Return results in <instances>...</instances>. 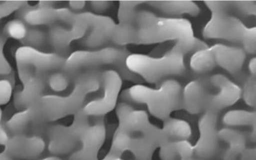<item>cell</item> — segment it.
Returning a JSON list of instances; mask_svg holds the SVG:
<instances>
[{
  "mask_svg": "<svg viewBox=\"0 0 256 160\" xmlns=\"http://www.w3.org/2000/svg\"><path fill=\"white\" fill-rule=\"evenodd\" d=\"M106 136L104 121L88 125L79 139L80 148L70 157L72 160H94Z\"/></svg>",
  "mask_w": 256,
  "mask_h": 160,
  "instance_id": "14",
  "label": "cell"
},
{
  "mask_svg": "<svg viewBox=\"0 0 256 160\" xmlns=\"http://www.w3.org/2000/svg\"><path fill=\"white\" fill-rule=\"evenodd\" d=\"M77 38L73 32L65 25L54 24L48 32V42L56 50V53L61 54L68 49L70 43Z\"/></svg>",
  "mask_w": 256,
  "mask_h": 160,
  "instance_id": "21",
  "label": "cell"
},
{
  "mask_svg": "<svg viewBox=\"0 0 256 160\" xmlns=\"http://www.w3.org/2000/svg\"><path fill=\"white\" fill-rule=\"evenodd\" d=\"M228 12H234L240 15L252 16L256 13L254 1H226Z\"/></svg>",
  "mask_w": 256,
  "mask_h": 160,
  "instance_id": "27",
  "label": "cell"
},
{
  "mask_svg": "<svg viewBox=\"0 0 256 160\" xmlns=\"http://www.w3.org/2000/svg\"><path fill=\"white\" fill-rule=\"evenodd\" d=\"M24 88L14 96V104L18 109L24 110L41 97L45 88L44 76H32L22 81Z\"/></svg>",
  "mask_w": 256,
  "mask_h": 160,
  "instance_id": "17",
  "label": "cell"
},
{
  "mask_svg": "<svg viewBox=\"0 0 256 160\" xmlns=\"http://www.w3.org/2000/svg\"><path fill=\"white\" fill-rule=\"evenodd\" d=\"M116 113L118 129L132 136L141 135L152 137L161 146L168 141L163 130L150 123L145 111L134 108L130 103L122 102L116 106Z\"/></svg>",
  "mask_w": 256,
  "mask_h": 160,
  "instance_id": "8",
  "label": "cell"
},
{
  "mask_svg": "<svg viewBox=\"0 0 256 160\" xmlns=\"http://www.w3.org/2000/svg\"><path fill=\"white\" fill-rule=\"evenodd\" d=\"M218 113L206 111L198 121L200 137L194 146V155L198 159L210 160L218 155L220 150L218 135Z\"/></svg>",
  "mask_w": 256,
  "mask_h": 160,
  "instance_id": "11",
  "label": "cell"
},
{
  "mask_svg": "<svg viewBox=\"0 0 256 160\" xmlns=\"http://www.w3.org/2000/svg\"><path fill=\"white\" fill-rule=\"evenodd\" d=\"M238 159L240 160H256V148H246Z\"/></svg>",
  "mask_w": 256,
  "mask_h": 160,
  "instance_id": "34",
  "label": "cell"
},
{
  "mask_svg": "<svg viewBox=\"0 0 256 160\" xmlns=\"http://www.w3.org/2000/svg\"><path fill=\"white\" fill-rule=\"evenodd\" d=\"M130 54L126 48L122 46L105 47L94 51H76L66 58L62 70L72 80L73 77L82 72L92 70L95 68L110 67L118 73L121 78L141 84L144 80L128 70L126 65Z\"/></svg>",
  "mask_w": 256,
  "mask_h": 160,
  "instance_id": "3",
  "label": "cell"
},
{
  "mask_svg": "<svg viewBox=\"0 0 256 160\" xmlns=\"http://www.w3.org/2000/svg\"><path fill=\"white\" fill-rule=\"evenodd\" d=\"M218 135L220 141L228 145L224 153V160H236L240 155L246 149V136L239 130L224 128L218 130Z\"/></svg>",
  "mask_w": 256,
  "mask_h": 160,
  "instance_id": "18",
  "label": "cell"
},
{
  "mask_svg": "<svg viewBox=\"0 0 256 160\" xmlns=\"http://www.w3.org/2000/svg\"><path fill=\"white\" fill-rule=\"evenodd\" d=\"M136 44H152L174 41L172 49L184 55L207 49L208 45L194 36L190 21L184 18L159 17L150 11H138Z\"/></svg>",
  "mask_w": 256,
  "mask_h": 160,
  "instance_id": "1",
  "label": "cell"
},
{
  "mask_svg": "<svg viewBox=\"0 0 256 160\" xmlns=\"http://www.w3.org/2000/svg\"><path fill=\"white\" fill-rule=\"evenodd\" d=\"M18 73L22 81L32 76H44L48 72L62 70L66 58L62 54L47 53L35 48L24 46L16 53Z\"/></svg>",
  "mask_w": 256,
  "mask_h": 160,
  "instance_id": "7",
  "label": "cell"
},
{
  "mask_svg": "<svg viewBox=\"0 0 256 160\" xmlns=\"http://www.w3.org/2000/svg\"><path fill=\"white\" fill-rule=\"evenodd\" d=\"M84 4L86 3L84 1H70V3L72 8L75 10H80V9L83 8Z\"/></svg>",
  "mask_w": 256,
  "mask_h": 160,
  "instance_id": "37",
  "label": "cell"
},
{
  "mask_svg": "<svg viewBox=\"0 0 256 160\" xmlns=\"http://www.w3.org/2000/svg\"><path fill=\"white\" fill-rule=\"evenodd\" d=\"M182 91L180 82L170 78L160 82L157 89L136 84L124 91L121 97L122 102L145 104L153 116L164 121L173 112L184 109Z\"/></svg>",
  "mask_w": 256,
  "mask_h": 160,
  "instance_id": "4",
  "label": "cell"
},
{
  "mask_svg": "<svg viewBox=\"0 0 256 160\" xmlns=\"http://www.w3.org/2000/svg\"><path fill=\"white\" fill-rule=\"evenodd\" d=\"M24 42L25 46H28L35 49H38L44 45L48 41V36L44 32L40 30V29L34 27L32 29H28V32L24 40H22Z\"/></svg>",
  "mask_w": 256,
  "mask_h": 160,
  "instance_id": "28",
  "label": "cell"
},
{
  "mask_svg": "<svg viewBox=\"0 0 256 160\" xmlns=\"http://www.w3.org/2000/svg\"><path fill=\"white\" fill-rule=\"evenodd\" d=\"M111 160H125L121 159L120 157H116V158H114V159H112Z\"/></svg>",
  "mask_w": 256,
  "mask_h": 160,
  "instance_id": "41",
  "label": "cell"
},
{
  "mask_svg": "<svg viewBox=\"0 0 256 160\" xmlns=\"http://www.w3.org/2000/svg\"><path fill=\"white\" fill-rule=\"evenodd\" d=\"M162 129L169 141L188 140L192 136L190 125L182 119L170 117L166 119Z\"/></svg>",
  "mask_w": 256,
  "mask_h": 160,
  "instance_id": "23",
  "label": "cell"
},
{
  "mask_svg": "<svg viewBox=\"0 0 256 160\" xmlns=\"http://www.w3.org/2000/svg\"><path fill=\"white\" fill-rule=\"evenodd\" d=\"M86 97L75 87L68 95L41 97L28 108L14 115L6 123V129L11 133L20 134L33 126L76 114L82 110Z\"/></svg>",
  "mask_w": 256,
  "mask_h": 160,
  "instance_id": "2",
  "label": "cell"
},
{
  "mask_svg": "<svg viewBox=\"0 0 256 160\" xmlns=\"http://www.w3.org/2000/svg\"><path fill=\"white\" fill-rule=\"evenodd\" d=\"M2 112L0 109V145H6L9 139L8 133L2 125Z\"/></svg>",
  "mask_w": 256,
  "mask_h": 160,
  "instance_id": "35",
  "label": "cell"
},
{
  "mask_svg": "<svg viewBox=\"0 0 256 160\" xmlns=\"http://www.w3.org/2000/svg\"><path fill=\"white\" fill-rule=\"evenodd\" d=\"M145 3L171 16L188 15L198 17L200 13V6L192 1H145Z\"/></svg>",
  "mask_w": 256,
  "mask_h": 160,
  "instance_id": "19",
  "label": "cell"
},
{
  "mask_svg": "<svg viewBox=\"0 0 256 160\" xmlns=\"http://www.w3.org/2000/svg\"><path fill=\"white\" fill-rule=\"evenodd\" d=\"M206 79L210 91L206 111L218 113L220 110L236 104L241 98V87L226 75L216 74L206 77Z\"/></svg>",
  "mask_w": 256,
  "mask_h": 160,
  "instance_id": "10",
  "label": "cell"
},
{
  "mask_svg": "<svg viewBox=\"0 0 256 160\" xmlns=\"http://www.w3.org/2000/svg\"><path fill=\"white\" fill-rule=\"evenodd\" d=\"M22 3L18 2H0V20L20 8Z\"/></svg>",
  "mask_w": 256,
  "mask_h": 160,
  "instance_id": "33",
  "label": "cell"
},
{
  "mask_svg": "<svg viewBox=\"0 0 256 160\" xmlns=\"http://www.w3.org/2000/svg\"><path fill=\"white\" fill-rule=\"evenodd\" d=\"M0 160H15L14 158L11 157L6 152L0 153Z\"/></svg>",
  "mask_w": 256,
  "mask_h": 160,
  "instance_id": "38",
  "label": "cell"
},
{
  "mask_svg": "<svg viewBox=\"0 0 256 160\" xmlns=\"http://www.w3.org/2000/svg\"><path fill=\"white\" fill-rule=\"evenodd\" d=\"M256 59L253 58L250 59V62L248 63V70L250 73V75L252 76H256Z\"/></svg>",
  "mask_w": 256,
  "mask_h": 160,
  "instance_id": "36",
  "label": "cell"
},
{
  "mask_svg": "<svg viewBox=\"0 0 256 160\" xmlns=\"http://www.w3.org/2000/svg\"><path fill=\"white\" fill-rule=\"evenodd\" d=\"M56 19V10L46 5L30 9L24 15L25 21L32 26L54 24Z\"/></svg>",
  "mask_w": 256,
  "mask_h": 160,
  "instance_id": "24",
  "label": "cell"
},
{
  "mask_svg": "<svg viewBox=\"0 0 256 160\" xmlns=\"http://www.w3.org/2000/svg\"><path fill=\"white\" fill-rule=\"evenodd\" d=\"M122 87V78L116 71L109 69L100 73L102 93L82 109L86 116L104 115L116 108Z\"/></svg>",
  "mask_w": 256,
  "mask_h": 160,
  "instance_id": "9",
  "label": "cell"
},
{
  "mask_svg": "<svg viewBox=\"0 0 256 160\" xmlns=\"http://www.w3.org/2000/svg\"><path fill=\"white\" fill-rule=\"evenodd\" d=\"M45 142L40 137L16 134L4 145V152L19 159H33L44 152Z\"/></svg>",
  "mask_w": 256,
  "mask_h": 160,
  "instance_id": "15",
  "label": "cell"
},
{
  "mask_svg": "<svg viewBox=\"0 0 256 160\" xmlns=\"http://www.w3.org/2000/svg\"><path fill=\"white\" fill-rule=\"evenodd\" d=\"M86 24L83 43L86 47L94 48L102 46L112 41L116 24L109 17L82 13Z\"/></svg>",
  "mask_w": 256,
  "mask_h": 160,
  "instance_id": "13",
  "label": "cell"
},
{
  "mask_svg": "<svg viewBox=\"0 0 256 160\" xmlns=\"http://www.w3.org/2000/svg\"><path fill=\"white\" fill-rule=\"evenodd\" d=\"M72 82V79L63 72L62 70V72L52 73L48 78L49 85L52 90L56 91L65 90Z\"/></svg>",
  "mask_w": 256,
  "mask_h": 160,
  "instance_id": "30",
  "label": "cell"
},
{
  "mask_svg": "<svg viewBox=\"0 0 256 160\" xmlns=\"http://www.w3.org/2000/svg\"><path fill=\"white\" fill-rule=\"evenodd\" d=\"M204 160V159H194V157H192V158H190V159H185V160Z\"/></svg>",
  "mask_w": 256,
  "mask_h": 160,
  "instance_id": "40",
  "label": "cell"
},
{
  "mask_svg": "<svg viewBox=\"0 0 256 160\" xmlns=\"http://www.w3.org/2000/svg\"><path fill=\"white\" fill-rule=\"evenodd\" d=\"M126 65L128 70L148 83H160L169 77L184 76L186 72L184 55L172 49L160 58L130 54Z\"/></svg>",
  "mask_w": 256,
  "mask_h": 160,
  "instance_id": "6",
  "label": "cell"
},
{
  "mask_svg": "<svg viewBox=\"0 0 256 160\" xmlns=\"http://www.w3.org/2000/svg\"><path fill=\"white\" fill-rule=\"evenodd\" d=\"M162 160H182L194 157V146L188 140L168 141L160 148Z\"/></svg>",
  "mask_w": 256,
  "mask_h": 160,
  "instance_id": "20",
  "label": "cell"
},
{
  "mask_svg": "<svg viewBox=\"0 0 256 160\" xmlns=\"http://www.w3.org/2000/svg\"><path fill=\"white\" fill-rule=\"evenodd\" d=\"M12 94V86L8 79L0 80V106L8 104Z\"/></svg>",
  "mask_w": 256,
  "mask_h": 160,
  "instance_id": "32",
  "label": "cell"
},
{
  "mask_svg": "<svg viewBox=\"0 0 256 160\" xmlns=\"http://www.w3.org/2000/svg\"><path fill=\"white\" fill-rule=\"evenodd\" d=\"M6 42V36L0 33V76H6L10 74L12 68L4 56V49Z\"/></svg>",
  "mask_w": 256,
  "mask_h": 160,
  "instance_id": "31",
  "label": "cell"
},
{
  "mask_svg": "<svg viewBox=\"0 0 256 160\" xmlns=\"http://www.w3.org/2000/svg\"><path fill=\"white\" fill-rule=\"evenodd\" d=\"M40 160H62L58 159V158H56V157H48V158H46V159H44Z\"/></svg>",
  "mask_w": 256,
  "mask_h": 160,
  "instance_id": "39",
  "label": "cell"
},
{
  "mask_svg": "<svg viewBox=\"0 0 256 160\" xmlns=\"http://www.w3.org/2000/svg\"><path fill=\"white\" fill-rule=\"evenodd\" d=\"M211 19L203 29L204 37L236 42L249 54L256 52V27H248L238 18L230 15L226 1H205Z\"/></svg>",
  "mask_w": 256,
  "mask_h": 160,
  "instance_id": "5",
  "label": "cell"
},
{
  "mask_svg": "<svg viewBox=\"0 0 256 160\" xmlns=\"http://www.w3.org/2000/svg\"><path fill=\"white\" fill-rule=\"evenodd\" d=\"M222 121L228 127H251L255 130L256 113L246 110H232L225 114Z\"/></svg>",
  "mask_w": 256,
  "mask_h": 160,
  "instance_id": "25",
  "label": "cell"
},
{
  "mask_svg": "<svg viewBox=\"0 0 256 160\" xmlns=\"http://www.w3.org/2000/svg\"><path fill=\"white\" fill-rule=\"evenodd\" d=\"M209 96V88L206 77L190 82L182 91L184 109L192 114L204 113Z\"/></svg>",
  "mask_w": 256,
  "mask_h": 160,
  "instance_id": "16",
  "label": "cell"
},
{
  "mask_svg": "<svg viewBox=\"0 0 256 160\" xmlns=\"http://www.w3.org/2000/svg\"><path fill=\"white\" fill-rule=\"evenodd\" d=\"M210 70L220 67L230 74L241 72L246 59V52L241 47L216 44L207 48Z\"/></svg>",
  "mask_w": 256,
  "mask_h": 160,
  "instance_id": "12",
  "label": "cell"
},
{
  "mask_svg": "<svg viewBox=\"0 0 256 160\" xmlns=\"http://www.w3.org/2000/svg\"><path fill=\"white\" fill-rule=\"evenodd\" d=\"M28 29L26 25L20 19L10 20L6 24L4 29V34L6 37L14 39L22 40L26 36Z\"/></svg>",
  "mask_w": 256,
  "mask_h": 160,
  "instance_id": "26",
  "label": "cell"
},
{
  "mask_svg": "<svg viewBox=\"0 0 256 160\" xmlns=\"http://www.w3.org/2000/svg\"><path fill=\"white\" fill-rule=\"evenodd\" d=\"M242 97L248 106L255 107L256 104V76L248 75L244 82L242 88Z\"/></svg>",
  "mask_w": 256,
  "mask_h": 160,
  "instance_id": "29",
  "label": "cell"
},
{
  "mask_svg": "<svg viewBox=\"0 0 256 160\" xmlns=\"http://www.w3.org/2000/svg\"><path fill=\"white\" fill-rule=\"evenodd\" d=\"M159 144L152 137L141 136H132L129 150L136 158V160H152L153 155Z\"/></svg>",
  "mask_w": 256,
  "mask_h": 160,
  "instance_id": "22",
  "label": "cell"
}]
</instances>
